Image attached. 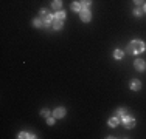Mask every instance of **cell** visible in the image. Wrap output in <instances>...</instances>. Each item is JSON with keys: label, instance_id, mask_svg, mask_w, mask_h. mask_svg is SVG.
Here are the masks:
<instances>
[{"label": "cell", "instance_id": "30bf717a", "mask_svg": "<svg viewBox=\"0 0 146 139\" xmlns=\"http://www.w3.org/2000/svg\"><path fill=\"white\" fill-rule=\"evenodd\" d=\"M31 23H33V26L34 28H42L44 26V20H42V17H36V19H33V22H31Z\"/></svg>", "mask_w": 146, "mask_h": 139}, {"label": "cell", "instance_id": "ac0fdd59", "mask_svg": "<svg viewBox=\"0 0 146 139\" xmlns=\"http://www.w3.org/2000/svg\"><path fill=\"white\" fill-rule=\"evenodd\" d=\"M143 14H145V11H143V9H140V8L134 9V16H135V17H141Z\"/></svg>", "mask_w": 146, "mask_h": 139}, {"label": "cell", "instance_id": "9a60e30c", "mask_svg": "<svg viewBox=\"0 0 146 139\" xmlns=\"http://www.w3.org/2000/svg\"><path fill=\"white\" fill-rule=\"evenodd\" d=\"M19 139H23V138H30V139H34L36 136H34L33 133H27V131H20L19 133V136H17Z\"/></svg>", "mask_w": 146, "mask_h": 139}, {"label": "cell", "instance_id": "9c48e42d", "mask_svg": "<svg viewBox=\"0 0 146 139\" xmlns=\"http://www.w3.org/2000/svg\"><path fill=\"white\" fill-rule=\"evenodd\" d=\"M53 19H54V16H51V14H45V16L42 17V20H44V26L51 25V23H53Z\"/></svg>", "mask_w": 146, "mask_h": 139}, {"label": "cell", "instance_id": "4fadbf2b", "mask_svg": "<svg viewBox=\"0 0 146 139\" xmlns=\"http://www.w3.org/2000/svg\"><path fill=\"white\" fill-rule=\"evenodd\" d=\"M72 9H73L75 12H79V11L82 9V3H81V2H73V3H72Z\"/></svg>", "mask_w": 146, "mask_h": 139}, {"label": "cell", "instance_id": "603a6c76", "mask_svg": "<svg viewBox=\"0 0 146 139\" xmlns=\"http://www.w3.org/2000/svg\"><path fill=\"white\" fill-rule=\"evenodd\" d=\"M143 11L146 12V3H145V5H143Z\"/></svg>", "mask_w": 146, "mask_h": 139}, {"label": "cell", "instance_id": "5b68a950", "mask_svg": "<svg viewBox=\"0 0 146 139\" xmlns=\"http://www.w3.org/2000/svg\"><path fill=\"white\" fill-rule=\"evenodd\" d=\"M129 88L132 90V91H140L141 90V82L138 81V79H132V81L129 82Z\"/></svg>", "mask_w": 146, "mask_h": 139}, {"label": "cell", "instance_id": "6da1fadb", "mask_svg": "<svg viewBox=\"0 0 146 139\" xmlns=\"http://www.w3.org/2000/svg\"><path fill=\"white\" fill-rule=\"evenodd\" d=\"M129 47L132 50V54H141L146 50V43L143 40H132L129 43Z\"/></svg>", "mask_w": 146, "mask_h": 139}, {"label": "cell", "instance_id": "e0dca14e", "mask_svg": "<svg viewBox=\"0 0 146 139\" xmlns=\"http://www.w3.org/2000/svg\"><path fill=\"white\" fill-rule=\"evenodd\" d=\"M50 113H51V111L48 108H42V110H40V116H42V117H48V116H50Z\"/></svg>", "mask_w": 146, "mask_h": 139}, {"label": "cell", "instance_id": "8fae6325", "mask_svg": "<svg viewBox=\"0 0 146 139\" xmlns=\"http://www.w3.org/2000/svg\"><path fill=\"white\" fill-rule=\"evenodd\" d=\"M51 8H53L54 11L62 9V0H53V2H51Z\"/></svg>", "mask_w": 146, "mask_h": 139}, {"label": "cell", "instance_id": "d6986e66", "mask_svg": "<svg viewBox=\"0 0 146 139\" xmlns=\"http://www.w3.org/2000/svg\"><path fill=\"white\" fill-rule=\"evenodd\" d=\"M92 2H93V0H81V3H82V8H89V6L92 5Z\"/></svg>", "mask_w": 146, "mask_h": 139}, {"label": "cell", "instance_id": "52a82bcc", "mask_svg": "<svg viewBox=\"0 0 146 139\" xmlns=\"http://www.w3.org/2000/svg\"><path fill=\"white\" fill-rule=\"evenodd\" d=\"M65 111L67 110H65L64 107H56V108L53 110V116L56 117V119H61V117L65 116Z\"/></svg>", "mask_w": 146, "mask_h": 139}, {"label": "cell", "instance_id": "5bb4252c", "mask_svg": "<svg viewBox=\"0 0 146 139\" xmlns=\"http://www.w3.org/2000/svg\"><path fill=\"white\" fill-rule=\"evenodd\" d=\"M113 57H115L117 60H121V59L124 57V51H121V50H118V48H117V50L113 51Z\"/></svg>", "mask_w": 146, "mask_h": 139}, {"label": "cell", "instance_id": "7402d4cb", "mask_svg": "<svg viewBox=\"0 0 146 139\" xmlns=\"http://www.w3.org/2000/svg\"><path fill=\"white\" fill-rule=\"evenodd\" d=\"M45 14H48V12H47V9H44V8H42V9L39 11V16H40V17H44Z\"/></svg>", "mask_w": 146, "mask_h": 139}, {"label": "cell", "instance_id": "2e32d148", "mask_svg": "<svg viewBox=\"0 0 146 139\" xmlns=\"http://www.w3.org/2000/svg\"><path fill=\"white\" fill-rule=\"evenodd\" d=\"M54 19H59V20H64L65 19V11H62V9H59V11H56L53 14Z\"/></svg>", "mask_w": 146, "mask_h": 139}, {"label": "cell", "instance_id": "ba28073f", "mask_svg": "<svg viewBox=\"0 0 146 139\" xmlns=\"http://www.w3.org/2000/svg\"><path fill=\"white\" fill-rule=\"evenodd\" d=\"M53 30H62V26H64V20H59V19H53Z\"/></svg>", "mask_w": 146, "mask_h": 139}, {"label": "cell", "instance_id": "8992f818", "mask_svg": "<svg viewBox=\"0 0 146 139\" xmlns=\"http://www.w3.org/2000/svg\"><path fill=\"white\" fill-rule=\"evenodd\" d=\"M127 114H129V110L124 108V107H121V108H117V110H115V116H117L120 121L123 119V117H126Z\"/></svg>", "mask_w": 146, "mask_h": 139}, {"label": "cell", "instance_id": "3957f363", "mask_svg": "<svg viewBox=\"0 0 146 139\" xmlns=\"http://www.w3.org/2000/svg\"><path fill=\"white\" fill-rule=\"evenodd\" d=\"M121 121H123V125L127 128V130H131V128H134V127H135V119H134L132 116H129V114H127L126 117H123Z\"/></svg>", "mask_w": 146, "mask_h": 139}, {"label": "cell", "instance_id": "7c38bea8", "mask_svg": "<svg viewBox=\"0 0 146 139\" xmlns=\"http://www.w3.org/2000/svg\"><path fill=\"white\" fill-rule=\"evenodd\" d=\"M107 124H109V127H112V128H115L118 124H120V119H118L117 116H113V117H110L109 121H107Z\"/></svg>", "mask_w": 146, "mask_h": 139}, {"label": "cell", "instance_id": "44dd1931", "mask_svg": "<svg viewBox=\"0 0 146 139\" xmlns=\"http://www.w3.org/2000/svg\"><path fill=\"white\" fill-rule=\"evenodd\" d=\"M134 3L137 6H140V5H145V0H134Z\"/></svg>", "mask_w": 146, "mask_h": 139}, {"label": "cell", "instance_id": "7a4b0ae2", "mask_svg": "<svg viewBox=\"0 0 146 139\" xmlns=\"http://www.w3.org/2000/svg\"><path fill=\"white\" fill-rule=\"evenodd\" d=\"M78 14H79V19H81V22H86V23H87V22H90V20H92V12H90L89 8H82Z\"/></svg>", "mask_w": 146, "mask_h": 139}, {"label": "cell", "instance_id": "277c9868", "mask_svg": "<svg viewBox=\"0 0 146 139\" xmlns=\"http://www.w3.org/2000/svg\"><path fill=\"white\" fill-rule=\"evenodd\" d=\"M134 68L137 70V71H145L146 70V62L143 60V59H137V60L134 62Z\"/></svg>", "mask_w": 146, "mask_h": 139}, {"label": "cell", "instance_id": "ffe728a7", "mask_svg": "<svg viewBox=\"0 0 146 139\" xmlns=\"http://www.w3.org/2000/svg\"><path fill=\"white\" fill-rule=\"evenodd\" d=\"M45 119H47V124H48V125H53L56 117H54V116H48V117H45Z\"/></svg>", "mask_w": 146, "mask_h": 139}]
</instances>
